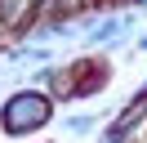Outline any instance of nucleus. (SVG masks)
Instances as JSON below:
<instances>
[{
    "label": "nucleus",
    "instance_id": "nucleus-1",
    "mask_svg": "<svg viewBox=\"0 0 147 143\" xmlns=\"http://www.w3.org/2000/svg\"><path fill=\"white\" fill-rule=\"evenodd\" d=\"M49 116V103L40 94H18L9 103V112H5V125H9V130H31V125H40Z\"/></svg>",
    "mask_w": 147,
    "mask_h": 143
}]
</instances>
